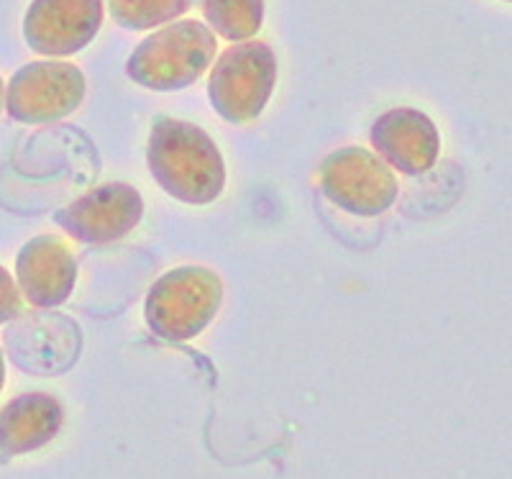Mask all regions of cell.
Returning a JSON list of instances; mask_svg holds the SVG:
<instances>
[{"label": "cell", "mask_w": 512, "mask_h": 479, "mask_svg": "<svg viewBox=\"0 0 512 479\" xmlns=\"http://www.w3.org/2000/svg\"><path fill=\"white\" fill-rule=\"evenodd\" d=\"M146 164L169 198L185 205L216 203L226 187V162L208 131L190 121L162 116L146 144Z\"/></svg>", "instance_id": "6da1fadb"}, {"label": "cell", "mask_w": 512, "mask_h": 479, "mask_svg": "<svg viewBox=\"0 0 512 479\" xmlns=\"http://www.w3.org/2000/svg\"><path fill=\"white\" fill-rule=\"evenodd\" d=\"M218 54V39L195 18H182L146 36L126 62V75L154 93L185 90L205 75Z\"/></svg>", "instance_id": "7a4b0ae2"}, {"label": "cell", "mask_w": 512, "mask_h": 479, "mask_svg": "<svg viewBox=\"0 0 512 479\" xmlns=\"http://www.w3.org/2000/svg\"><path fill=\"white\" fill-rule=\"evenodd\" d=\"M223 305V280L203 264H185L154 280L144 300V321L169 344L198 339Z\"/></svg>", "instance_id": "3957f363"}, {"label": "cell", "mask_w": 512, "mask_h": 479, "mask_svg": "<svg viewBox=\"0 0 512 479\" xmlns=\"http://www.w3.org/2000/svg\"><path fill=\"white\" fill-rule=\"evenodd\" d=\"M274 85L277 54L267 41L251 39L218 54L208 77V100L223 121L244 126L262 116Z\"/></svg>", "instance_id": "277c9868"}, {"label": "cell", "mask_w": 512, "mask_h": 479, "mask_svg": "<svg viewBox=\"0 0 512 479\" xmlns=\"http://www.w3.org/2000/svg\"><path fill=\"white\" fill-rule=\"evenodd\" d=\"M320 193L356 218H377L395 205L400 185L392 167L364 147H341L318 164Z\"/></svg>", "instance_id": "5b68a950"}, {"label": "cell", "mask_w": 512, "mask_h": 479, "mask_svg": "<svg viewBox=\"0 0 512 479\" xmlns=\"http://www.w3.org/2000/svg\"><path fill=\"white\" fill-rule=\"evenodd\" d=\"M88 82L77 65L59 59L29 62L13 72L6 88V111L26 126L72 116L85 100Z\"/></svg>", "instance_id": "8992f818"}, {"label": "cell", "mask_w": 512, "mask_h": 479, "mask_svg": "<svg viewBox=\"0 0 512 479\" xmlns=\"http://www.w3.org/2000/svg\"><path fill=\"white\" fill-rule=\"evenodd\" d=\"M141 218L144 198L128 182H105L54 213V223L64 234L93 246L121 241L139 226Z\"/></svg>", "instance_id": "52a82bcc"}, {"label": "cell", "mask_w": 512, "mask_h": 479, "mask_svg": "<svg viewBox=\"0 0 512 479\" xmlns=\"http://www.w3.org/2000/svg\"><path fill=\"white\" fill-rule=\"evenodd\" d=\"M103 0H31L24 16V41L44 57H72L98 36Z\"/></svg>", "instance_id": "ba28073f"}, {"label": "cell", "mask_w": 512, "mask_h": 479, "mask_svg": "<svg viewBox=\"0 0 512 479\" xmlns=\"http://www.w3.org/2000/svg\"><path fill=\"white\" fill-rule=\"evenodd\" d=\"M374 154L402 175L431 172L441 154V134L428 113L418 108H390L369 129Z\"/></svg>", "instance_id": "9c48e42d"}, {"label": "cell", "mask_w": 512, "mask_h": 479, "mask_svg": "<svg viewBox=\"0 0 512 479\" xmlns=\"http://www.w3.org/2000/svg\"><path fill=\"white\" fill-rule=\"evenodd\" d=\"M16 282L34 308L52 310L67 303L77 285V257L70 244L52 234L26 241L16 254Z\"/></svg>", "instance_id": "30bf717a"}, {"label": "cell", "mask_w": 512, "mask_h": 479, "mask_svg": "<svg viewBox=\"0 0 512 479\" xmlns=\"http://www.w3.org/2000/svg\"><path fill=\"white\" fill-rule=\"evenodd\" d=\"M13 364L24 372L57 374L70 369L80 354L82 336L77 323L59 313H29L6 331Z\"/></svg>", "instance_id": "8fae6325"}, {"label": "cell", "mask_w": 512, "mask_h": 479, "mask_svg": "<svg viewBox=\"0 0 512 479\" xmlns=\"http://www.w3.org/2000/svg\"><path fill=\"white\" fill-rule=\"evenodd\" d=\"M64 408L49 392H24L0 410V462L34 454L59 436Z\"/></svg>", "instance_id": "7c38bea8"}, {"label": "cell", "mask_w": 512, "mask_h": 479, "mask_svg": "<svg viewBox=\"0 0 512 479\" xmlns=\"http://www.w3.org/2000/svg\"><path fill=\"white\" fill-rule=\"evenodd\" d=\"M210 31L231 44L251 41L264 24V0H203Z\"/></svg>", "instance_id": "4fadbf2b"}, {"label": "cell", "mask_w": 512, "mask_h": 479, "mask_svg": "<svg viewBox=\"0 0 512 479\" xmlns=\"http://www.w3.org/2000/svg\"><path fill=\"white\" fill-rule=\"evenodd\" d=\"M195 0H108L111 16L126 31H149L175 24Z\"/></svg>", "instance_id": "5bb4252c"}, {"label": "cell", "mask_w": 512, "mask_h": 479, "mask_svg": "<svg viewBox=\"0 0 512 479\" xmlns=\"http://www.w3.org/2000/svg\"><path fill=\"white\" fill-rule=\"evenodd\" d=\"M21 305H24V295L18 290L16 277H11L6 267H0V326L16 321L21 316Z\"/></svg>", "instance_id": "9a60e30c"}, {"label": "cell", "mask_w": 512, "mask_h": 479, "mask_svg": "<svg viewBox=\"0 0 512 479\" xmlns=\"http://www.w3.org/2000/svg\"><path fill=\"white\" fill-rule=\"evenodd\" d=\"M3 382H6V359H3V349H0V392H3Z\"/></svg>", "instance_id": "2e32d148"}, {"label": "cell", "mask_w": 512, "mask_h": 479, "mask_svg": "<svg viewBox=\"0 0 512 479\" xmlns=\"http://www.w3.org/2000/svg\"><path fill=\"white\" fill-rule=\"evenodd\" d=\"M6 106V85H3V77H0V111Z\"/></svg>", "instance_id": "e0dca14e"}, {"label": "cell", "mask_w": 512, "mask_h": 479, "mask_svg": "<svg viewBox=\"0 0 512 479\" xmlns=\"http://www.w3.org/2000/svg\"><path fill=\"white\" fill-rule=\"evenodd\" d=\"M510 3H512V0H510Z\"/></svg>", "instance_id": "ac0fdd59"}]
</instances>
